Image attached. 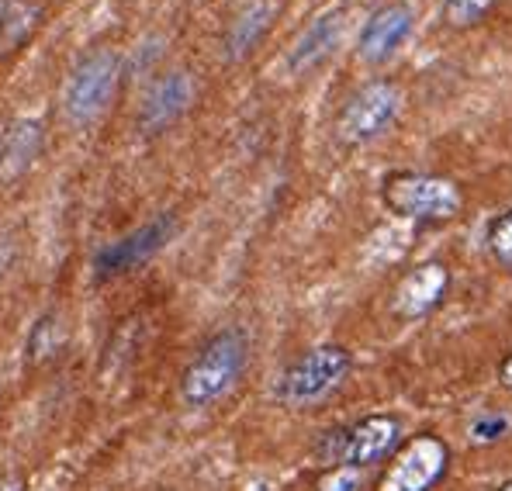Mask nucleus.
I'll use <instances>...</instances> for the list:
<instances>
[{
	"label": "nucleus",
	"mask_w": 512,
	"mask_h": 491,
	"mask_svg": "<svg viewBox=\"0 0 512 491\" xmlns=\"http://www.w3.org/2000/svg\"><path fill=\"white\" fill-rule=\"evenodd\" d=\"M495 4L499 0H443V21L457 32H468L495 11Z\"/></svg>",
	"instance_id": "nucleus-17"
},
{
	"label": "nucleus",
	"mask_w": 512,
	"mask_h": 491,
	"mask_svg": "<svg viewBox=\"0 0 512 491\" xmlns=\"http://www.w3.org/2000/svg\"><path fill=\"white\" fill-rule=\"evenodd\" d=\"M447 464H450V450L440 436H429V433L412 436L395 453L378 491H429L447 474Z\"/></svg>",
	"instance_id": "nucleus-7"
},
{
	"label": "nucleus",
	"mask_w": 512,
	"mask_h": 491,
	"mask_svg": "<svg viewBox=\"0 0 512 491\" xmlns=\"http://www.w3.org/2000/svg\"><path fill=\"white\" fill-rule=\"evenodd\" d=\"M42 11L32 0H0V56L21 49V42L39 28Z\"/></svg>",
	"instance_id": "nucleus-15"
},
{
	"label": "nucleus",
	"mask_w": 512,
	"mask_h": 491,
	"mask_svg": "<svg viewBox=\"0 0 512 491\" xmlns=\"http://www.w3.org/2000/svg\"><path fill=\"white\" fill-rule=\"evenodd\" d=\"M502 381H506V388H512V357L502 364Z\"/></svg>",
	"instance_id": "nucleus-23"
},
{
	"label": "nucleus",
	"mask_w": 512,
	"mask_h": 491,
	"mask_svg": "<svg viewBox=\"0 0 512 491\" xmlns=\"http://www.w3.org/2000/svg\"><path fill=\"white\" fill-rule=\"evenodd\" d=\"M350 374V353L343 346H315L305 357L295 360L277 381V398L284 405H315L326 395H333Z\"/></svg>",
	"instance_id": "nucleus-5"
},
{
	"label": "nucleus",
	"mask_w": 512,
	"mask_h": 491,
	"mask_svg": "<svg viewBox=\"0 0 512 491\" xmlns=\"http://www.w3.org/2000/svg\"><path fill=\"white\" fill-rule=\"evenodd\" d=\"M45 142V128L35 118H18L0 135V184H18L35 166Z\"/></svg>",
	"instance_id": "nucleus-13"
},
{
	"label": "nucleus",
	"mask_w": 512,
	"mask_h": 491,
	"mask_svg": "<svg viewBox=\"0 0 512 491\" xmlns=\"http://www.w3.org/2000/svg\"><path fill=\"white\" fill-rule=\"evenodd\" d=\"M381 198L395 215L412 222H450L464 211V191L436 173H391Z\"/></svg>",
	"instance_id": "nucleus-3"
},
{
	"label": "nucleus",
	"mask_w": 512,
	"mask_h": 491,
	"mask_svg": "<svg viewBox=\"0 0 512 491\" xmlns=\"http://www.w3.org/2000/svg\"><path fill=\"white\" fill-rule=\"evenodd\" d=\"M488 249H492V256L502 267L512 270V208L502 211L492 222V229H488Z\"/></svg>",
	"instance_id": "nucleus-18"
},
{
	"label": "nucleus",
	"mask_w": 512,
	"mask_h": 491,
	"mask_svg": "<svg viewBox=\"0 0 512 491\" xmlns=\"http://www.w3.org/2000/svg\"><path fill=\"white\" fill-rule=\"evenodd\" d=\"M398 443H402V422L395 415H367L353 429H346L343 464L364 471L371 464H381L388 453H395Z\"/></svg>",
	"instance_id": "nucleus-10"
},
{
	"label": "nucleus",
	"mask_w": 512,
	"mask_h": 491,
	"mask_svg": "<svg viewBox=\"0 0 512 491\" xmlns=\"http://www.w3.org/2000/svg\"><path fill=\"white\" fill-rule=\"evenodd\" d=\"M277 14H281V0H246L232 18L229 32H225V59L239 63V59L250 56L263 42V35L274 28Z\"/></svg>",
	"instance_id": "nucleus-14"
},
{
	"label": "nucleus",
	"mask_w": 512,
	"mask_h": 491,
	"mask_svg": "<svg viewBox=\"0 0 512 491\" xmlns=\"http://www.w3.org/2000/svg\"><path fill=\"white\" fill-rule=\"evenodd\" d=\"M512 429V419L502 412H485L478 422L471 426V443H499Z\"/></svg>",
	"instance_id": "nucleus-20"
},
{
	"label": "nucleus",
	"mask_w": 512,
	"mask_h": 491,
	"mask_svg": "<svg viewBox=\"0 0 512 491\" xmlns=\"http://www.w3.org/2000/svg\"><path fill=\"white\" fill-rule=\"evenodd\" d=\"M360 485H364V471L350 464L329 467L319 478V491H360Z\"/></svg>",
	"instance_id": "nucleus-19"
},
{
	"label": "nucleus",
	"mask_w": 512,
	"mask_h": 491,
	"mask_svg": "<svg viewBox=\"0 0 512 491\" xmlns=\"http://www.w3.org/2000/svg\"><path fill=\"white\" fill-rule=\"evenodd\" d=\"M412 28H416V11H412L405 0H395V4H384L381 11H374L367 18L364 32H360L357 42V56L364 59L367 66H381L409 42Z\"/></svg>",
	"instance_id": "nucleus-8"
},
{
	"label": "nucleus",
	"mask_w": 512,
	"mask_h": 491,
	"mask_svg": "<svg viewBox=\"0 0 512 491\" xmlns=\"http://www.w3.org/2000/svg\"><path fill=\"white\" fill-rule=\"evenodd\" d=\"M499 491H512V481H509V485H502Z\"/></svg>",
	"instance_id": "nucleus-24"
},
{
	"label": "nucleus",
	"mask_w": 512,
	"mask_h": 491,
	"mask_svg": "<svg viewBox=\"0 0 512 491\" xmlns=\"http://www.w3.org/2000/svg\"><path fill=\"white\" fill-rule=\"evenodd\" d=\"M0 491H25V485H21L18 478H7V481H0Z\"/></svg>",
	"instance_id": "nucleus-22"
},
{
	"label": "nucleus",
	"mask_w": 512,
	"mask_h": 491,
	"mask_svg": "<svg viewBox=\"0 0 512 491\" xmlns=\"http://www.w3.org/2000/svg\"><path fill=\"white\" fill-rule=\"evenodd\" d=\"M194 94H198V83H194V77L187 70L163 73V77L146 90V97H142L139 125L146 128L149 135L163 132V128L180 122V118L191 111Z\"/></svg>",
	"instance_id": "nucleus-9"
},
{
	"label": "nucleus",
	"mask_w": 512,
	"mask_h": 491,
	"mask_svg": "<svg viewBox=\"0 0 512 491\" xmlns=\"http://www.w3.org/2000/svg\"><path fill=\"white\" fill-rule=\"evenodd\" d=\"M122 83V56L115 49H94L70 70L63 87V115L73 128L101 122Z\"/></svg>",
	"instance_id": "nucleus-2"
},
{
	"label": "nucleus",
	"mask_w": 512,
	"mask_h": 491,
	"mask_svg": "<svg viewBox=\"0 0 512 491\" xmlns=\"http://www.w3.org/2000/svg\"><path fill=\"white\" fill-rule=\"evenodd\" d=\"M59 350H63V319H59V312H42L35 319L32 332H28V343H25L28 360L32 364H45Z\"/></svg>",
	"instance_id": "nucleus-16"
},
{
	"label": "nucleus",
	"mask_w": 512,
	"mask_h": 491,
	"mask_svg": "<svg viewBox=\"0 0 512 491\" xmlns=\"http://www.w3.org/2000/svg\"><path fill=\"white\" fill-rule=\"evenodd\" d=\"M343 25H346V14L340 11V7H336V11L319 14V18H315L312 25L298 35L295 45H291L288 70L295 73V77H301V73H308V70H315V66L326 63L343 39Z\"/></svg>",
	"instance_id": "nucleus-12"
},
{
	"label": "nucleus",
	"mask_w": 512,
	"mask_h": 491,
	"mask_svg": "<svg viewBox=\"0 0 512 491\" xmlns=\"http://www.w3.org/2000/svg\"><path fill=\"white\" fill-rule=\"evenodd\" d=\"M450 287V270L443 263H419L416 270L402 277V284L395 287V308L398 319H423V315L433 312L436 305L443 301Z\"/></svg>",
	"instance_id": "nucleus-11"
},
{
	"label": "nucleus",
	"mask_w": 512,
	"mask_h": 491,
	"mask_svg": "<svg viewBox=\"0 0 512 491\" xmlns=\"http://www.w3.org/2000/svg\"><path fill=\"white\" fill-rule=\"evenodd\" d=\"M246 360H250V343H246L243 329L215 332L180 377V398L187 409H208V405L222 402L239 384Z\"/></svg>",
	"instance_id": "nucleus-1"
},
{
	"label": "nucleus",
	"mask_w": 512,
	"mask_h": 491,
	"mask_svg": "<svg viewBox=\"0 0 512 491\" xmlns=\"http://www.w3.org/2000/svg\"><path fill=\"white\" fill-rule=\"evenodd\" d=\"M11 263H14V243L11 239H0V274H4V270H11Z\"/></svg>",
	"instance_id": "nucleus-21"
},
{
	"label": "nucleus",
	"mask_w": 512,
	"mask_h": 491,
	"mask_svg": "<svg viewBox=\"0 0 512 491\" xmlns=\"http://www.w3.org/2000/svg\"><path fill=\"white\" fill-rule=\"evenodd\" d=\"M402 108L405 94L395 80H371L346 101L340 122H336V135L346 146H367L398 122Z\"/></svg>",
	"instance_id": "nucleus-4"
},
{
	"label": "nucleus",
	"mask_w": 512,
	"mask_h": 491,
	"mask_svg": "<svg viewBox=\"0 0 512 491\" xmlns=\"http://www.w3.org/2000/svg\"><path fill=\"white\" fill-rule=\"evenodd\" d=\"M177 215H170V211H163V215L149 218L146 225H139V229H132L128 236L115 239V243H104L101 249L94 253V274L101 277V281H108V277H122L128 270H139L142 263H149L156 253H163L173 236H177Z\"/></svg>",
	"instance_id": "nucleus-6"
}]
</instances>
